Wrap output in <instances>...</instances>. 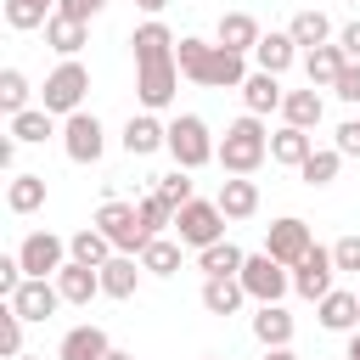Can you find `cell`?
Listing matches in <instances>:
<instances>
[{"mask_svg": "<svg viewBox=\"0 0 360 360\" xmlns=\"http://www.w3.org/2000/svg\"><path fill=\"white\" fill-rule=\"evenodd\" d=\"M174 62H180L186 79H197L208 90H242V79H248V56L242 51H231L219 39H197V34H186L174 45Z\"/></svg>", "mask_w": 360, "mask_h": 360, "instance_id": "cell-1", "label": "cell"}, {"mask_svg": "<svg viewBox=\"0 0 360 360\" xmlns=\"http://www.w3.org/2000/svg\"><path fill=\"white\" fill-rule=\"evenodd\" d=\"M332 276H338V264H332V248H309L298 264H292V292L298 298H309V304H321L326 292H332Z\"/></svg>", "mask_w": 360, "mask_h": 360, "instance_id": "cell-11", "label": "cell"}, {"mask_svg": "<svg viewBox=\"0 0 360 360\" xmlns=\"http://www.w3.org/2000/svg\"><path fill=\"white\" fill-rule=\"evenodd\" d=\"M169 158L180 169H202V163L219 158V141L208 135V124L197 112H180V118H169Z\"/></svg>", "mask_w": 360, "mask_h": 360, "instance_id": "cell-3", "label": "cell"}, {"mask_svg": "<svg viewBox=\"0 0 360 360\" xmlns=\"http://www.w3.org/2000/svg\"><path fill=\"white\" fill-rule=\"evenodd\" d=\"M242 298H248L242 276H208V281H202V309H208V315H236Z\"/></svg>", "mask_w": 360, "mask_h": 360, "instance_id": "cell-22", "label": "cell"}, {"mask_svg": "<svg viewBox=\"0 0 360 360\" xmlns=\"http://www.w3.org/2000/svg\"><path fill=\"white\" fill-rule=\"evenodd\" d=\"M315 309H321V326H326V332H354V326H360V292L332 287Z\"/></svg>", "mask_w": 360, "mask_h": 360, "instance_id": "cell-19", "label": "cell"}, {"mask_svg": "<svg viewBox=\"0 0 360 360\" xmlns=\"http://www.w3.org/2000/svg\"><path fill=\"white\" fill-rule=\"evenodd\" d=\"M124 152L129 158H152L158 146H169V124H158V112H135L129 124H124Z\"/></svg>", "mask_w": 360, "mask_h": 360, "instance_id": "cell-14", "label": "cell"}, {"mask_svg": "<svg viewBox=\"0 0 360 360\" xmlns=\"http://www.w3.org/2000/svg\"><path fill=\"white\" fill-rule=\"evenodd\" d=\"M264 158H270V129L259 112H242L219 141V163H225V174H253Z\"/></svg>", "mask_w": 360, "mask_h": 360, "instance_id": "cell-2", "label": "cell"}, {"mask_svg": "<svg viewBox=\"0 0 360 360\" xmlns=\"http://www.w3.org/2000/svg\"><path fill=\"white\" fill-rule=\"evenodd\" d=\"M242 259H248V253H242L236 242H225V236H219V242H208V248L197 253V270H202V276H236V270H242Z\"/></svg>", "mask_w": 360, "mask_h": 360, "instance_id": "cell-31", "label": "cell"}, {"mask_svg": "<svg viewBox=\"0 0 360 360\" xmlns=\"http://www.w3.org/2000/svg\"><path fill=\"white\" fill-rule=\"evenodd\" d=\"M281 101H287L281 73H264V68H259V73H248V79H242V107H248V112H259V118H264V112H281Z\"/></svg>", "mask_w": 360, "mask_h": 360, "instance_id": "cell-15", "label": "cell"}, {"mask_svg": "<svg viewBox=\"0 0 360 360\" xmlns=\"http://www.w3.org/2000/svg\"><path fill=\"white\" fill-rule=\"evenodd\" d=\"M107 332L90 321V326H73L68 338H62V349H56V360H107Z\"/></svg>", "mask_w": 360, "mask_h": 360, "instance_id": "cell-23", "label": "cell"}, {"mask_svg": "<svg viewBox=\"0 0 360 360\" xmlns=\"http://www.w3.org/2000/svg\"><path fill=\"white\" fill-rule=\"evenodd\" d=\"M6 304H11L22 321H51V315L62 309V287H56V276H51V281H45V276H28Z\"/></svg>", "mask_w": 360, "mask_h": 360, "instance_id": "cell-13", "label": "cell"}, {"mask_svg": "<svg viewBox=\"0 0 360 360\" xmlns=\"http://www.w3.org/2000/svg\"><path fill=\"white\" fill-rule=\"evenodd\" d=\"M84 39H90V22H73V17L51 11V22H45V45H51L56 56H79Z\"/></svg>", "mask_w": 360, "mask_h": 360, "instance_id": "cell-24", "label": "cell"}, {"mask_svg": "<svg viewBox=\"0 0 360 360\" xmlns=\"http://www.w3.org/2000/svg\"><path fill=\"white\" fill-rule=\"evenodd\" d=\"M186 174H191V169H180V163H174L169 174H158V186H152V191H158L163 202H174V208H186V202H191V180H186Z\"/></svg>", "mask_w": 360, "mask_h": 360, "instance_id": "cell-40", "label": "cell"}, {"mask_svg": "<svg viewBox=\"0 0 360 360\" xmlns=\"http://www.w3.org/2000/svg\"><path fill=\"white\" fill-rule=\"evenodd\" d=\"M0 354H6V360L22 354V315H17L11 304H6V315H0Z\"/></svg>", "mask_w": 360, "mask_h": 360, "instance_id": "cell-41", "label": "cell"}, {"mask_svg": "<svg viewBox=\"0 0 360 360\" xmlns=\"http://www.w3.org/2000/svg\"><path fill=\"white\" fill-rule=\"evenodd\" d=\"M51 6H56V0H51Z\"/></svg>", "mask_w": 360, "mask_h": 360, "instance_id": "cell-54", "label": "cell"}, {"mask_svg": "<svg viewBox=\"0 0 360 360\" xmlns=\"http://www.w3.org/2000/svg\"><path fill=\"white\" fill-rule=\"evenodd\" d=\"M56 287H62V304H90V298L101 292V270H96V264L68 259V264L56 270Z\"/></svg>", "mask_w": 360, "mask_h": 360, "instance_id": "cell-18", "label": "cell"}, {"mask_svg": "<svg viewBox=\"0 0 360 360\" xmlns=\"http://www.w3.org/2000/svg\"><path fill=\"white\" fill-rule=\"evenodd\" d=\"M236 276H242V287H248L253 304H281V292L292 287V270L281 259H270V253H248Z\"/></svg>", "mask_w": 360, "mask_h": 360, "instance_id": "cell-6", "label": "cell"}, {"mask_svg": "<svg viewBox=\"0 0 360 360\" xmlns=\"http://www.w3.org/2000/svg\"><path fill=\"white\" fill-rule=\"evenodd\" d=\"M180 90V62L174 56H158V62H135V96L146 112H163Z\"/></svg>", "mask_w": 360, "mask_h": 360, "instance_id": "cell-7", "label": "cell"}, {"mask_svg": "<svg viewBox=\"0 0 360 360\" xmlns=\"http://www.w3.org/2000/svg\"><path fill=\"white\" fill-rule=\"evenodd\" d=\"M309 248H315V236H309V225H304L298 214H287V219H276V225L264 231V253H270V259H281L287 270H292Z\"/></svg>", "mask_w": 360, "mask_h": 360, "instance_id": "cell-12", "label": "cell"}, {"mask_svg": "<svg viewBox=\"0 0 360 360\" xmlns=\"http://www.w3.org/2000/svg\"><path fill=\"white\" fill-rule=\"evenodd\" d=\"M135 208H141V219H146V231H152V236H163V231L174 225V214H180V208H174V202H163L158 191H146Z\"/></svg>", "mask_w": 360, "mask_h": 360, "instance_id": "cell-38", "label": "cell"}, {"mask_svg": "<svg viewBox=\"0 0 360 360\" xmlns=\"http://www.w3.org/2000/svg\"><path fill=\"white\" fill-rule=\"evenodd\" d=\"M6 22H11L17 34L45 28V22H51V0H6Z\"/></svg>", "mask_w": 360, "mask_h": 360, "instance_id": "cell-36", "label": "cell"}, {"mask_svg": "<svg viewBox=\"0 0 360 360\" xmlns=\"http://www.w3.org/2000/svg\"><path fill=\"white\" fill-rule=\"evenodd\" d=\"M141 253H112L107 264H101V292L107 298H135V281H141Z\"/></svg>", "mask_w": 360, "mask_h": 360, "instance_id": "cell-17", "label": "cell"}, {"mask_svg": "<svg viewBox=\"0 0 360 360\" xmlns=\"http://www.w3.org/2000/svg\"><path fill=\"white\" fill-rule=\"evenodd\" d=\"M332 96H338V101H349V107L360 101V62H349V68L338 73V84H332Z\"/></svg>", "mask_w": 360, "mask_h": 360, "instance_id": "cell-43", "label": "cell"}, {"mask_svg": "<svg viewBox=\"0 0 360 360\" xmlns=\"http://www.w3.org/2000/svg\"><path fill=\"white\" fill-rule=\"evenodd\" d=\"M214 39H219V45H231V51H242V56H248V51H253V45H259V22H253V17H248V11H225V17H219V28H214Z\"/></svg>", "mask_w": 360, "mask_h": 360, "instance_id": "cell-29", "label": "cell"}, {"mask_svg": "<svg viewBox=\"0 0 360 360\" xmlns=\"http://www.w3.org/2000/svg\"><path fill=\"white\" fill-rule=\"evenodd\" d=\"M343 354H349V360H360V326L349 332V349H343Z\"/></svg>", "mask_w": 360, "mask_h": 360, "instance_id": "cell-48", "label": "cell"}, {"mask_svg": "<svg viewBox=\"0 0 360 360\" xmlns=\"http://www.w3.org/2000/svg\"><path fill=\"white\" fill-rule=\"evenodd\" d=\"M292 56H298V39H292V34H259V45H253V62H259L264 73H287Z\"/></svg>", "mask_w": 360, "mask_h": 360, "instance_id": "cell-27", "label": "cell"}, {"mask_svg": "<svg viewBox=\"0 0 360 360\" xmlns=\"http://www.w3.org/2000/svg\"><path fill=\"white\" fill-rule=\"evenodd\" d=\"M332 264L349 270V276H360V236H338L332 242Z\"/></svg>", "mask_w": 360, "mask_h": 360, "instance_id": "cell-42", "label": "cell"}, {"mask_svg": "<svg viewBox=\"0 0 360 360\" xmlns=\"http://www.w3.org/2000/svg\"><path fill=\"white\" fill-rule=\"evenodd\" d=\"M214 202L225 208V219H253V214H259V186H253L248 174H231Z\"/></svg>", "mask_w": 360, "mask_h": 360, "instance_id": "cell-21", "label": "cell"}, {"mask_svg": "<svg viewBox=\"0 0 360 360\" xmlns=\"http://www.w3.org/2000/svg\"><path fill=\"white\" fill-rule=\"evenodd\" d=\"M68 253H73L79 264H96V270H101L118 248L107 242V231H101V225H84V231H73V236H68Z\"/></svg>", "mask_w": 360, "mask_h": 360, "instance_id": "cell-28", "label": "cell"}, {"mask_svg": "<svg viewBox=\"0 0 360 360\" xmlns=\"http://www.w3.org/2000/svg\"><path fill=\"white\" fill-rule=\"evenodd\" d=\"M309 152H315V135L298 129V124H281V129L270 135V163H281V169H304Z\"/></svg>", "mask_w": 360, "mask_h": 360, "instance_id": "cell-16", "label": "cell"}, {"mask_svg": "<svg viewBox=\"0 0 360 360\" xmlns=\"http://www.w3.org/2000/svg\"><path fill=\"white\" fill-rule=\"evenodd\" d=\"M321 112H326V107H321V90H315V84H309V90H287V101H281V118L298 124V129H315Z\"/></svg>", "mask_w": 360, "mask_h": 360, "instance_id": "cell-30", "label": "cell"}, {"mask_svg": "<svg viewBox=\"0 0 360 360\" xmlns=\"http://www.w3.org/2000/svg\"><path fill=\"white\" fill-rule=\"evenodd\" d=\"M338 152L343 158H360V118H343L338 124Z\"/></svg>", "mask_w": 360, "mask_h": 360, "instance_id": "cell-44", "label": "cell"}, {"mask_svg": "<svg viewBox=\"0 0 360 360\" xmlns=\"http://www.w3.org/2000/svg\"><path fill=\"white\" fill-rule=\"evenodd\" d=\"M28 96H34V90H28L22 68H6V73H0V107H6V112H22V107H28Z\"/></svg>", "mask_w": 360, "mask_h": 360, "instance_id": "cell-39", "label": "cell"}, {"mask_svg": "<svg viewBox=\"0 0 360 360\" xmlns=\"http://www.w3.org/2000/svg\"><path fill=\"white\" fill-rule=\"evenodd\" d=\"M338 360H349V354H338Z\"/></svg>", "mask_w": 360, "mask_h": 360, "instance_id": "cell-53", "label": "cell"}, {"mask_svg": "<svg viewBox=\"0 0 360 360\" xmlns=\"http://www.w3.org/2000/svg\"><path fill=\"white\" fill-rule=\"evenodd\" d=\"M101 6H107V0H56V11H62V17H73V22H90Z\"/></svg>", "mask_w": 360, "mask_h": 360, "instance_id": "cell-45", "label": "cell"}, {"mask_svg": "<svg viewBox=\"0 0 360 360\" xmlns=\"http://www.w3.org/2000/svg\"><path fill=\"white\" fill-rule=\"evenodd\" d=\"M17 360H45V354H17Z\"/></svg>", "mask_w": 360, "mask_h": 360, "instance_id": "cell-51", "label": "cell"}, {"mask_svg": "<svg viewBox=\"0 0 360 360\" xmlns=\"http://www.w3.org/2000/svg\"><path fill=\"white\" fill-rule=\"evenodd\" d=\"M338 163H343V152L326 146V152H309L298 174H304V186H332V180H338Z\"/></svg>", "mask_w": 360, "mask_h": 360, "instance_id": "cell-37", "label": "cell"}, {"mask_svg": "<svg viewBox=\"0 0 360 360\" xmlns=\"http://www.w3.org/2000/svg\"><path fill=\"white\" fill-rule=\"evenodd\" d=\"M11 135L34 146V141L56 135V112H51V107H22V112H11Z\"/></svg>", "mask_w": 360, "mask_h": 360, "instance_id": "cell-32", "label": "cell"}, {"mask_svg": "<svg viewBox=\"0 0 360 360\" xmlns=\"http://www.w3.org/2000/svg\"><path fill=\"white\" fill-rule=\"evenodd\" d=\"M180 248H186V242H169V236H152V242L141 248V264H146L152 276H174V270H180Z\"/></svg>", "mask_w": 360, "mask_h": 360, "instance_id": "cell-35", "label": "cell"}, {"mask_svg": "<svg viewBox=\"0 0 360 360\" xmlns=\"http://www.w3.org/2000/svg\"><path fill=\"white\" fill-rule=\"evenodd\" d=\"M338 45H343V56H349V62H360V17L338 28Z\"/></svg>", "mask_w": 360, "mask_h": 360, "instance_id": "cell-46", "label": "cell"}, {"mask_svg": "<svg viewBox=\"0 0 360 360\" xmlns=\"http://www.w3.org/2000/svg\"><path fill=\"white\" fill-rule=\"evenodd\" d=\"M174 231H180V242H186V248H197V253H202L208 242H219V236H225V208H219V202L191 197V202L174 214Z\"/></svg>", "mask_w": 360, "mask_h": 360, "instance_id": "cell-8", "label": "cell"}, {"mask_svg": "<svg viewBox=\"0 0 360 360\" xmlns=\"http://www.w3.org/2000/svg\"><path fill=\"white\" fill-rule=\"evenodd\" d=\"M174 45H180V39H174V34H169L158 17H146V22L129 34V51H135V62H158V56H174Z\"/></svg>", "mask_w": 360, "mask_h": 360, "instance_id": "cell-20", "label": "cell"}, {"mask_svg": "<svg viewBox=\"0 0 360 360\" xmlns=\"http://www.w3.org/2000/svg\"><path fill=\"white\" fill-rule=\"evenodd\" d=\"M287 34H292L298 45H309V51H315V45H332V22H326V11H315V6L298 11V17L287 22Z\"/></svg>", "mask_w": 360, "mask_h": 360, "instance_id": "cell-34", "label": "cell"}, {"mask_svg": "<svg viewBox=\"0 0 360 360\" xmlns=\"http://www.w3.org/2000/svg\"><path fill=\"white\" fill-rule=\"evenodd\" d=\"M264 360H298L292 349H264Z\"/></svg>", "mask_w": 360, "mask_h": 360, "instance_id": "cell-49", "label": "cell"}, {"mask_svg": "<svg viewBox=\"0 0 360 360\" xmlns=\"http://www.w3.org/2000/svg\"><path fill=\"white\" fill-rule=\"evenodd\" d=\"M343 68H349V56H343V45H315V51L304 56V73H309V84H315V90H332Z\"/></svg>", "mask_w": 360, "mask_h": 360, "instance_id": "cell-25", "label": "cell"}, {"mask_svg": "<svg viewBox=\"0 0 360 360\" xmlns=\"http://www.w3.org/2000/svg\"><path fill=\"white\" fill-rule=\"evenodd\" d=\"M96 225L107 231V242H112L118 253H141V248L152 242V231H146L141 208H135V202H118V197H107V202L96 208Z\"/></svg>", "mask_w": 360, "mask_h": 360, "instance_id": "cell-5", "label": "cell"}, {"mask_svg": "<svg viewBox=\"0 0 360 360\" xmlns=\"http://www.w3.org/2000/svg\"><path fill=\"white\" fill-rule=\"evenodd\" d=\"M135 6H141V11H146V17H158V11H163V6H169V0H135Z\"/></svg>", "mask_w": 360, "mask_h": 360, "instance_id": "cell-47", "label": "cell"}, {"mask_svg": "<svg viewBox=\"0 0 360 360\" xmlns=\"http://www.w3.org/2000/svg\"><path fill=\"white\" fill-rule=\"evenodd\" d=\"M62 152L73 158V163H96L101 152H107V129H101V118L96 112H68L62 118Z\"/></svg>", "mask_w": 360, "mask_h": 360, "instance_id": "cell-9", "label": "cell"}, {"mask_svg": "<svg viewBox=\"0 0 360 360\" xmlns=\"http://www.w3.org/2000/svg\"><path fill=\"white\" fill-rule=\"evenodd\" d=\"M17 259H22V270H28V276H45V281H51L73 253H68V242H62L56 231H28V236H22V248H17Z\"/></svg>", "mask_w": 360, "mask_h": 360, "instance_id": "cell-10", "label": "cell"}, {"mask_svg": "<svg viewBox=\"0 0 360 360\" xmlns=\"http://www.w3.org/2000/svg\"><path fill=\"white\" fill-rule=\"evenodd\" d=\"M84 90H90V68H84L79 56H62L56 73L45 79V90H39V107H51L56 118H68V112L84 107Z\"/></svg>", "mask_w": 360, "mask_h": 360, "instance_id": "cell-4", "label": "cell"}, {"mask_svg": "<svg viewBox=\"0 0 360 360\" xmlns=\"http://www.w3.org/2000/svg\"><path fill=\"white\" fill-rule=\"evenodd\" d=\"M107 360H135V354L129 349H107Z\"/></svg>", "mask_w": 360, "mask_h": 360, "instance_id": "cell-50", "label": "cell"}, {"mask_svg": "<svg viewBox=\"0 0 360 360\" xmlns=\"http://www.w3.org/2000/svg\"><path fill=\"white\" fill-rule=\"evenodd\" d=\"M202 360H225V354H202Z\"/></svg>", "mask_w": 360, "mask_h": 360, "instance_id": "cell-52", "label": "cell"}, {"mask_svg": "<svg viewBox=\"0 0 360 360\" xmlns=\"http://www.w3.org/2000/svg\"><path fill=\"white\" fill-rule=\"evenodd\" d=\"M253 338H259L264 349H287V343H292V315H287L281 304H259V315H253Z\"/></svg>", "mask_w": 360, "mask_h": 360, "instance_id": "cell-26", "label": "cell"}, {"mask_svg": "<svg viewBox=\"0 0 360 360\" xmlns=\"http://www.w3.org/2000/svg\"><path fill=\"white\" fill-rule=\"evenodd\" d=\"M39 202H45V174H11L6 208H11V214H34Z\"/></svg>", "mask_w": 360, "mask_h": 360, "instance_id": "cell-33", "label": "cell"}]
</instances>
